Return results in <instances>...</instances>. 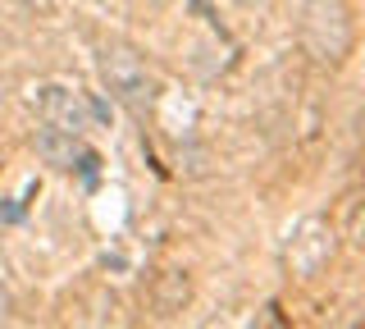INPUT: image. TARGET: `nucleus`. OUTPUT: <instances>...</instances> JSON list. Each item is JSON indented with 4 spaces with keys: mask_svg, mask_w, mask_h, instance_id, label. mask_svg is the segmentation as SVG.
Instances as JSON below:
<instances>
[{
    "mask_svg": "<svg viewBox=\"0 0 365 329\" xmlns=\"http://www.w3.org/2000/svg\"><path fill=\"white\" fill-rule=\"evenodd\" d=\"M342 238H347V247H351V252H361V256H365V197L351 201L347 224H342Z\"/></svg>",
    "mask_w": 365,
    "mask_h": 329,
    "instance_id": "7",
    "label": "nucleus"
},
{
    "mask_svg": "<svg viewBox=\"0 0 365 329\" xmlns=\"http://www.w3.org/2000/svg\"><path fill=\"white\" fill-rule=\"evenodd\" d=\"M338 252V233L324 215H302L288 233H283V270L297 279H315L329 270V260Z\"/></svg>",
    "mask_w": 365,
    "mask_h": 329,
    "instance_id": "3",
    "label": "nucleus"
},
{
    "mask_svg": "<svg viewBox=\"0 0 365 329\" xmlns=\"http://www.w3.org/2000/svg\"><path fill=\"white\" fill-rule=\"evenodd\" d=\"M37 156L51 169H91V165H96V156L83 146V138L55 128V123H46V128L37 133Z\"/></svg>",
    "mask_w": 365,
    "mask_h": 329,
    "instance_id": "5",
    "label": "nucleus"
},
{
    "mask_svg": "<svg viewBox=\"0 0 365 329\" xmlns=\"http://www.w3.org/2000/svg\"><path fill=\"white\" fill-rule=\"evenodd\" d=\"M297 41L315 64L338 69L356 46V19L347 0H306L297 14Z\"/></svg>",
    "mask_w": 365,
    "mask_h": 329,
    "instance_id": "1",
    "label": "nucleus"
},
{
    "mask_svg": "<svg viewBox=\"0 0 365 329\" xmlns=\"http://www.w3.org/2000/svg\"><path fill=\"white\" fill-rule=\"evenodd\" d=\"M32 101H37V110H41V119L46 123H55V128H64V133H83L91 128V101L78 92V87H64V83H41L37 92H32Z\"/></svg>",
    "mask_w": 365,
    "mask_h": 329,
    "instance_id": "4",
    "label": "nucleus"
},
{
    "mask_svg": "<svg viewBox=\"0 0 365 329\" xmlns=\"http://www.w3.org/2000/svg\"><path fill=\"white\" fill-rule=\"evenodd\" d=\"M237 5H247V9H251V5H265V0H237Z\"/></svg>",
    "mask_w": 365,
    "mask_h": 329,
    "instance_id": "8",
    "label": "nucleus"
},
{
    "mask_svg": "<svg viewBox=\"0 0 365 329\" xmlns=\"http://www.w3.org/2000/svg\"><path fill=\"white\" fill-rule=\"evenodd\" d=\"M101 78H106V92L119 101V106H128L133 115H146V110H155L160 83H155L151 64H146L133 46L114 41V46L101 51Z\"/></svg>",
    "mask_w": 365,
    "mask_h": 329,
    "instance_id": "2",
    "label": "nucleus"
},
{
    "mask_svg": "<svg viewBox=\"0 0 365 329\" xmlns=\"http://www.w3.org/2000/svg\"><path fill=\"white\" fill-rule=\"evenodd\" d=\"M19 5H32V0H19Z\"/></svg>",
    "mask_w": 365,
    "mask_h": 329,
    "instance_id": "10",
    "label": "nucleus"
},
{
    "mask_svg": "<svg viewBox=\"0 0 365 329\" xmlns=\"http://www.w3.org/2000/svg\"><path fill=\"white\" fill-rule=\"evenodd\" d=\"M151 5H165V0H151Z\"/></svg>",
    "mask_w": 365,
    "mask_h": 329,
    "instance_id": "9",
    "label": "nucleus"
},
{
    "mask_svg": "<svg viewBox=\"0 0 365 329\" xmlns=\"http://www.w3.org/2000/svg\"><path fill=\"white\" fill-rule=\"evenodd\" d=\"M187 298H192L187 275H178V270H165V275L155 279V306H160V315L182 311V306H187Z\"/></svg>",
    "mask_w": 365,
    "mask_h": 329,
    "instance_id": "6",
    "label": "nucleus"
}]
</instances>
